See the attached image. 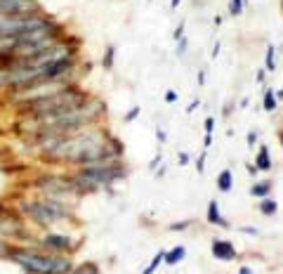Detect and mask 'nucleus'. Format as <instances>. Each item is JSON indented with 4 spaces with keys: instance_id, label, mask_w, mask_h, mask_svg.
Returning a JSON list of instances; mask_svg holds the SVG:
<instances>
[{
    "instance_id": "f257e3e1",
    "label": "nucleus",
    "mask_w": 283,
    "mask_h": 274,
    "mask_svg": "<svg viewBox=\"0 0 283 274\" xmlns=\"http://www.w3.org/2000/svg\"><path fill=\"white\" fill-rule=\"evenodd\" d=\"M87 102H90L87 93L78 90L76 85L69 83L66 87H61L59 93H52V95H47V97L33 100V102L19 104V114L24 118L33 121V123H38V121H47V118H54V116H59V114H66V111L80 109Z\"/></svg>"
},
{
    "instance_id": "f03ea898",
    "label": "nucleus",
    "mask_w": 283,
    "mask_h": 274,
    "mask_svg": "<svg viewBox=\"0 0 283 274\" xmlns=\"http://www.w3.org/2000/svg\"><path fill=\"white\" fill-rule=\"evenodd\" d=\"M8 260L19 265L26 274H69L73 269L66 253H47L26 246H10Z\"/></svg>"
},
{
    "instance_id": "7ed1b4c3",
    "label": "nucleus",
    "mask_w": 283,
    "mask_h": 274,
    "mask_svg": "<svg viewBox=\"0 0 283 274\" xmlns=\"http://www.w3.org/2000/svg\"><path fill=\"white\" fill-rule=\"evenodd\" d=\"M107 111V104L102 102H87L80 109L66 111V114H59L54 118H47V121H38L36 123V135H71L78 133V130H85L87 126H92L97 118Z\"/></svg>"
},
{
    "instance_id": "20e7f679",
    "label": "nucleus",
    "mask_w": 283,
    "mask_h": 274,
    "mask_svg": "<svg viewBox=\"0 0 283 274\" xmlns=\"http://www.w3.org/2000/svg\"><path fill=\"white\" fill-rule=\"evenodd\" d=\"M19 211L24 213V218H29L33 225L38 227H50L57 225L59 220L69 218L71 206L61 199L54 196H45V199H22L19 201Z\"/></svg>"
},
{
    "instance_id": "39448f33",
    "label": "nucleus",
    "mask_w": 283,
    "mask_h": 274,
    "mask_svg": "<svg viewBox=\"0 0 283 274\" xmlns=\"http://www.w3.org/2000/svg\"><path fill=\"white\" fill-rule=\"evenodd\" d=\"M123 175H125V170L116 163L114 158L111 161H100V163L80 165V170H78V177L83 182H87L92 189L97 185H111V182L123 177Z\"/></svg>"
},
{
    "instance_id": "423d86ee",
    "label": "nucleus",
    "mask_w": 283,
    "mask_h": 274,
    "mask_svg": "<svg viewBox=\"0 0 283 274\" xmlns=\"http://www.w3.org/2000/svg\"><path fill=\"white\" fill-rule=\"evenodd\" d=\"M0 236L5 241H26V239H31L29 222L22 215L3 208L0 211Z\"/></svg>"
},
{
    "instance_id": "0eeeda50",
    "label": "nucleus",
    "mask_w": 283,
    "mask_h": 274,
    "mask_svg": "<svg viewBox=\"0 0 283 274\" xmlns=\"http://www.w3.org/2000/svg\"><path fill=\"white\" fill-rule=\"evenodd\" d=\"M36 187L43 192L45 196H54V199H61V196L76 192L73 187V180H61V177H54V175H47V177H40L36 180Z\"/></svg>"
},
{
    "instance_id": "6e6552de",
    "label": "nucleus",
    "mask_w": 283,
    "mask_h": 274,
    "mask_svg": "<svg viewBox=\"0 0 283 274\" xmlns=\"http://www.w3.org/2000/svg\"><path fill=\"white\" fill-rule=\"evenodd\" d=\"M40 251L47 253H69L71 251V239L64 234H45L40 239Z\"/></svg>"
},
{
    "instance_id": "1a4fd4ad",
    "label": "nucleus",
    "mask_w": 283,
    "mask_h": 274,
    "mask_svg": "<svg viewBox=\"0 0 283 274\" xmlns=\"http://www.w3.org/2000/svg\"><path fill=\"white\" fill-rule=\"evenodd\" d=\"M213 255L217 260H231L236 255V251L229 241H213Z\"/></svg>"
},
{
    "instance_id": "9d476101",
    "label": "nucleus",
    "mask_w": 283,
    "mask_h": 274,
    "mask_svg": "<svg viewBox=\"0 0 283 274\" xmlns=\"http://www.w3.org/2000/svg\"><path fill=\"white\" fill-rule=\"evenodd\" d=\"M208 220H210L213 225H222V227H227V222L222 220V215H220V211H217V204H215V201H210V208H208Z\"/></svg>"
},
{
    "instance_id": "9b49d317",
    "label": "nucleus",
    "mask_w": 283,
    "mask_h": 274,
    "mask_svg": "<svg viewBox=\"0 0 283 274\" xmlns=\"http://www.w3.org/2000/svg\"><path fill=\"white\" fill-rule=\"evenodd\" d=\"M184 253H186L184 246H177V248H172L170 253H165V262H168V265H177V262L184 258Z\"/></svg>"
},
{
    "instance_id": "f8f14e48",
    "label": "nucleus",
    "mask_w": 283,
    "mask_h": 274,
    "mask_svg": "<svg viewBox=\"0 0 283 274\" xmlns=\"http://www.w3.org/2000/svg\"><path fill=\"white\" fill-rule=\"evenodd\" d=\"M257 168H262V170H269L271 168V161H269V151H267V147H262L260 149V154H257Z\"/></svg>"
},
{
    "instance_id": "ddd939ff",
    "label": "nucleus",
    "mask_w": 283,
    "mask_h": 274,
    "mask_svg": "<svg viewBox=\"0 0 283 274\" xmlns=\"http://www.w3.org/2000/svg\"><path fill=\"white\" fill-rule=\"evenodd\" d=\"M217 185H220V189H222V192H229V189H231V172L224 170L222 175L217 177Z\"/></svg>"
},
{
    "instance_id": "4468645a",
    "label": "nucleus",
    "mask_w": 283,
    "mask_h": 274,
    "mask_svg": "<svg viewBox=\"0 0 283 274\" xmlns=\"http://www.w3.org/2000/svg\"><path fill=\"white\" fill-rule=\"evenodd\" d=\"M114 57H116V50H114V45H109L107 52H104V59H102L104 69H114Z\"/></svg>"
},
{
    "instance_id": "2eb2a0df",
    "label": "nucleus",
    "mask_w": 283,
    "mask_h": 274,
    "mask_svg": "<svg viewBox=\"0 0 283 274\" xmlns=\"http://www.w3.org/2000/svg\"><path fill=\"white\" fill-rule=\"evenodd\" d=\"M276 208H278V206H276V201H271V199H264L262 206H260V211L264 213V215H274Z\"/></svg>"
},
{
    "instance_id": "dca6fc26",
    "label": "nucleus",
    "mask_w": 283,
    "mask_h": 274,
    "mask_svg": "<svg viewBox=\"0 0 283 274\" xmlns=\"http://www.w3.org/2000/svg\"><path fill=\"white\" fill-rule=\"evenodd\" d=\"M269 189H271V185H269V182H262V185H255V187L250 189V194L253 196H267Z\"/></svg>"
},
{
    "instance_id": "f3484780",
    "label": "nucleus",
    "mask_w": 283,
    "mask_h": 274,
    "mask_svg": "<svg viewBox=\"0 0 283 274\" xmlns=\"http://www.w3.org/2000/svg\"><path fill=\"white\" fill-rule=\"evenodd\" d=\"M243 0H229V15L231 17H238L241 12H243Z\"/></svg>"
},
{
    "instance_id": "a211bd4d",
    "label": "nucleus",
    "mask_w": 283,
    "mask_h": 274,
    "mask_svg": "<svg viewBox=\"0 0 283 274\" xmlns=\"http://www.w3.org/2000/svg\"><path fill=\"white\" fill-rule=\"evenodd\" d=\"M264 109H267V111H274V109H276L274 90H267V93H264Z\"/></svg>"
},
{
    "instance_id": "6ab92c4d",
    "label": "nucleus",
    "mask_w": 283,
    "mask_h": 274,
    "mask_svg": "<svg viewBox=\"0 0 283 274\" xmlns=\"http://www.w3.org/2000/svg\"><path fill=\"white\" fill-rule=\"evenodd\" d=\"M161 260H165V253H163V251H158V253H156V258L151 260V265H149V267H146V269H144V274H153V269H156V267L161 265Z\"/></svg>"
},
{
    "instance_id": "aec40b11",
    "label": "nucleus",
    "mask_w": 283,
    "mask_h": 274,
    "mask_svg": "<svg viewBox=\"0 0 283 274\" xmlns=\"http://www.w3.org/2000/svg\"><path fill=\"white\" fill-rule=\"evenodd\" d=\"M276 50H274V45H269L267 47V71H274L276 69V55H274Z\"/></svg>"
},
{
    "instance_id": "412c9836",
    "label": "nucleus",
    "mask_w": 283,
    "mask_h": 274,
    "mask_svg": "<svg viewBox=\"0 0 283 274\" xmlns=\"http://www.w3.org/2000/svg\"><path fill=\"white\" fill-rule=\"evenodd\" d=\"M10 246H12V243L5 241V239L0 236V260H8V255H10Z\"/></svg>"
},
{
    "instance_id": "4be33fe9",
    "label": "nucleus",
    "mask_w": 283,
    "mask_h": 274,
    "mask_svg": "<svg viewBox=\"0 0 283 274\" xmlns=\"http://www.w3.org/2000/svg\"><path fill=\"white\" fill-rule=\"evenodd\" d=\"M213 128H215V121H213V118H206V133L208 135L213 133Z\"/></svg>"
},
{
    "instance_id": "5701e85b",
    "label": "nucleus",
    "mask_w": 283,
    "mask_h": 274,
    "mask_svg": "<svg viewBox=\"0 0 283 274\" xmlns=\"http://www.w3.org/2000/svg\"><path fill=\"white\" fill-rule=\"evenodd\" d=\"M137 114H139V107H135V109H132L128 116H125V121H135V118H137Z\"/></svg>"
},
{
    "instance_id": "b1692460",
    "label": "nucleus",
    "mask_w": 283,
    "mask_h": 274,
    "mask_svg": "<svg viewBox=\"0 0 283 274\" xmlns=\"http://www.w3.org/2000/svg\"><path fill=\"white\" fill-rule=\"evenodd\" d=\"M182 36H184V24H179V26L175 29V40H179Z\"/></svg>"
},
{
    "instance_id": "393cba45",
    "label": "nucleus",
    "mask_w": 283,
    "mask_h": 274,
    "mask_svg": "<svg viewBox=\"0 0 283 274\" xmlns=\"http://www.w3.org/2000/svg\"><path fill=\"white\" fill-rule=\"evenodd\" d=\"M175 100H177V93H172V90L165 93V102H175Z\"/></svg>"
},
{
    "instance_id": "a878e982",
    "label": "nucleus",
    "mask_w": 283,
    "mask_h": 274,
    "mask_svg": "<svg viewBox=\"0 0 283 274\" xmlns=\"http://www.w3.org/2000/svg\"><path fill=\"white\" fill-rule=\"evenodd\" d=\"M255 142H257V135H255V133H248V144H250V147H253Z\"/></svg>"
},
{
    "instance_id": "bb28decb",
    "label": "nucleus",
    "mask_w": 283,
    "mask_h": 274,
    "mask_svg": "<svg viewBox=\"0 0 283 274\" xmlns=\"http://www.w3.org/2000/svg\"><path fill=\"white\" fill-rule=\"evenodd\" d=\"M184 227H186V222H179V225H172V227H170V229H172V232H177V229H184Z\"/></svg>"
},
{
    "instance_id": "cd10ccee",
    "label": "nucleus",
    "mask_w": 283,
    "mask_h": 274,
    "mask_svg": "<svg viewBox=\"0 0 283 274\" xmlns=\"http://www.w3.org/2000/svg\"><path fill=\"white\" fill-rule=\"evenodd\" d=\"M220 55V43H215V47H213V57H217Z\"/></svg>"
},
{
    "instance_id": "c85d7f7f",
    "label": "nucleus",
    "mask_w": 283,
    "mask_h": 274,
    "mask_svg": "<svg viewBox=\"0 0 283 274\" xmlns=\"http://www.w3.org/2000/svg\"><path fill=\"white\" fill-rule=\"evenodd\" d=\"M238 274H253V269H250V267H241V272Z\"/></svg>"
},
{
    "instance_id": "c756f323",
    "label": "nucleus",
    "mask_w": 283,
    "mask_h": 274,
    "mask_svg": "<svg viewBox=\"0 0 283 274\" xmlns=\"http://www.w3.org/2000/svg\"><path fill=\"white\" fill-rule=\"evenodd\" d=\"M170 5H172V8H177V5H179V0H170Z\"/></svg>"
},
{
    "instance_id": "7c9ffc66",
    "label": "nucleus",
    "mask_w": 283,
    "mask_h": 274,
    "mask_svg": "<svg viewBox=\"0 0 283 274\" xmlns=\"http://www.w3.org/2000/svg\"><path fill=\"white\" fill-rule=\"evenodd\" d=\"M3 208H5V206H3V204H0V211H3Z\"/></svg>"
},
{
    "instance_id": "2f4dec72",
    "label": "nucleus",
    "mask_w": 283,
    "mask_h": 274,
    "mask_svg": "<svg viewBox=\"0 0 283 274\" xmlns=\"http://www.w3.org/2000/svg\"><path fill=\"white\" fill-rule=\"evenodd\" d=\"M281 144H283V133H281Z\"/></svg>"
},
{
    "instance_id": "473e14b6",
    "label": "nucleus",
    "mask_w": 283,
    "mask_h": 274,
    "mask_svg": "<svg viewBox=\"0 0 283 274\" xmlns=\"http://www.w3.org/2000/svg\"><path fill=\"white\" fill-rule=\"evenodd\" d=\"M281 10H283V0H281Z\"/></svg>"
}]
</instances>
